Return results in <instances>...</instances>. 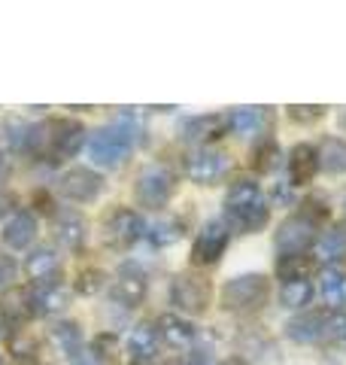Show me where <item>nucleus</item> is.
Returning <instances> with one entry per match:
<instances>
[{"label":"nucleus","instance_id":"35","mask_svg":"<svg viewBox=\"0 0 346 365\" xmlns=\"http://www.w3.org/2000/svg\"><path fill=\"white\" fill-rule=\"evenodd\" d=\"M149 237H152V244L155 247H167L173 241H179V225L173 222V220H161L152 232H149Z\"/></svg>","mask_w":346,"mask_h":365},{"label":"nucleus","instance_id":"25","mask_svg":"<svg viewBox=\"0 0 346 365\" xmlns=\"http://www.w3.org/2000/svg\"><path fill=\"white\" fill-rule=\"evenodd\" d=\"M67 307V292L58 283H40L33 292V314H58Z\"/></svg>","mask_w":346,"mask_h":365},{"label":"nucleus","instance_id":"31","mask_svg":"<svg viewBox=\"0 0 346 365\" xmlns=\"http://www.w3.org/2000/svg\"><path fill=\"white\" fill-rule=\"evenodd\" d=\"M276 165H280V146L273 140H264L252 150V168H256L258 174H271Z\"/></svg>","mask_w":346,"mask_h":365},{"label":"nucleus","instance_id":"28","mask_svg":"<svg viewBox=\"0 0 346 365\" xmlns=\"http://www.w3.org/2000/svg\"><path fill=\"white\" fill-rule=\"evenodd\" d=\"M316 244H319V256L331 259V265L346 256V232H343V228H331V232L322 235Z\"/></svg>","mask_w":346,"mask_h":365},{"label":"nucleus","instance_id":"41","mask_svg":"<svg viewBox=\"0 0 346 365\" xmlns=\"http://www.w3.org/2000/svg\"><path fill=\"white\" fill-rule=\"evenodd\" d=\"M6 174H9V162H6V158H4V155H0V182H4V180H6Z\"/></svg>","mask_w":346,"mask_h":365},{"label":"nucleus","instance_id":"37","mask_svg":"<svg viewBox=\"0 0 346 365\" xmlns=\"http://www.w3.org/2000/svg\"><path fill=\"white\" fill-rule=\"evenodd\" d=\"M13 207H16V195H9V192L0 189V216H6Z\"/></svg>","mask_w":346,"mask_h":365},{"label":"nucleus","instance_id":"22","mask_svg":"<svg viewBox=\"0 0 346 365\" xmlns=\"http://www.w3.org/2000/svg\"><path fill=\"white\" fill-rule=\"evenodd\" d=\"M49 338L52 344L67 353V356H79L83 353V332H79V326L73 323V319H61V323H55L49 329Z\"/></svg>","mask_w":346,"mask_h":365},{"label":"nucleus","instance_id":"33","mask_svg":"<svg viewBox=\"0 0 346 365\" xmlns=\"http://www.w3.org/2000/svg\"><path fill=\"white\" fill-rule=\"evenodd\" d=\"M325 110L328 107H322V104H292V107H285V116L295 125H316L325 116Z\"/></svg>","mask_w":346,"mask_h":365},{"label":"nucleus","instance_id":"15","mask_svg":"<svg viewBox=\"0 0 346 365\" xmlns=\"http://www.w3.org/2000/svg\"><path fill=\"white\" fill-rule=\"evenodd\" d=\"M325 319H328V311H304L298 314L292 323H288V338L295 344H313V341H322V332H325Z\"/></svg>","mask_w":346,"mask_h":365},{"label":"nucleus","instance_id":"18","mask_svg":"<svg viewBox=\"0 0 346 365\" xmlns=\"http://www.w3.org/2000/svg\"><path fill=\"white\" fill-rule=\"evenodd\" d=\"M319 289L325 295V302L334 304L337 311H346V265L334 262L319 274Z\"/></svg>","mask_w":346,"mask_h":365},{"label":"nucleus","instance_id":"23","mask_svg":"<svg viewBox=\"0 0 346 365\" xmlns=\"http://www.w3.org/2000/svg\"><path fill=\"white\" fill-rule=\"evenodd\" d=\"M128 350H131L134 362H152L155 353H158V335H155V329H149V326L131 329Z\"/></svg>","mask_w":346,"mask_h":365},{"label":"nucleus","instance_id":"43","mask_svg":"<svg viewBox=\"0 0 346 365\" xmlns=\"http://www.w3.org/2000/svg\"><path fill=\"white\" fill-rule=\"evenodd\" d=\"M340 128H346V110L340 113Z\"/></svg>","mask_w":346,"mask_h":365},{"label":"nucleus","instance_id":"27","mask_svg":"<svg viewBox=\"0 0 346 365\" xmlns=\"http://www.w3.org/2000/svg\"><path fill=\"white\" fill-rule=\"evenodd\" d=\"M313 299V283L310 280H292V283H283L280 287V302L285 307H304Z\"/></svg>","mask_w":346,"mask_h":365},{"label":"nucleus","instance_id":"20","mask_svg":"<svg viewBox=\"0 0 346 365\" xmlns=\"http://www.w3.org/2000/svg\"><path fill=\"white\" fill-rule=\"evenodd\" d=\"M231 128V119L228 116H201V119H189L182 125V137L189 140H216Z\"/></svg>","mask_w":346,"mask_h":365},{"label":"nucleus","instance_id":"29","mask_svg":"<svg viewBox=\"0 0 346 365\" xmlns=\"http://www.w3.org/2000/svg\"><path fill=\"white\" fill-rule=\"evenodd\" d=\"M91 356H95L100 365H115V359H119V338L112 332L95 335V341H91Z\"/></svg>","mask_w":346,"mask_h":365},{"label":"nucleus","instance_id":"8","mask_svg":"<svg viewBox=\"0 0 346 365\" xmlns=\"http://www.w3.org/2000/svg\"><path fill=\"white\" fill-rule=\"evenodd\" d=\"M231 241V228L225 222H206L201 228V235L194 237V244H192V265L194 268H206V265H216L219 259L225 256V247Z\"/></svg>","mask_w":346,"mask_h":365},{"label":"nucleus","instance_id":"24","mask_svg":"<svg viewBox=\"0 0 346 365\" xmlns=\"http://www.w3.org/2000/svg\"><path fill=\"white\" fill-rule=\"evenodd\" d=\"M319 153V168L325 174H343L346 170V140L343 137H325Z\"/></svg>","mask_w":346,"mask_h":365},{"label":"nucleus","instance_id":"14","mask_svg":"<svg viewBox=\"0 0 346 365\" xmlns=\"http://www.w3.org/2000/svg\"><path fill=\"white\" fill-rule=\"evenodd\" d=\"M155 329H158L155 335L164 341L170 350H186L192 341H194V326L189 323V319L177 317V314H161Z\"/></svg>","mask_w":346,"mask_h":365},{"label":"nucleus","instance_id":"26","mask_svg":"<svg viewBox=\"0 0 346 365\" xmlns=\"http://www.w3.org/2000/svg\"><path fill=\"white\" fill-rule=\"evenodd\" d=\"M228 119L237 134H258L264 128V122H268V107H240Z\"/></svg>","mask_w":346,"mask_h":365},{"label":"nucleus","instance_id":"39","mask_svg":"<svg viewBox=\"0 0 346 365\" xmlns=\"http://www.w3.org/2000/svg\"><path fill=\"white\" fill-rule=\"evenodd\" d=\"M33 204H40V210H46V213L52 210V201H49V195H46V192H37V195H33Z\"/></svg>","mask_w":346,"mask_h":365},{"label":"nucleus","instance_id":"17","mask_svg":"<svg viewBox=\"0 0 346 365\" xmlns=\"http://www.w3.org/2000/svg\"><path fill=\"white\" fill-rule=\"evenodd\" d=\"M33 237H37V216L28 210L13 213V220L4 225V244L13 250H25Z\"/></svg>","mask_w":346,"mask_h":365},{"label":"nucleus","instance_id":"6","mask_svg":"<svg viewBox=\"0 0 346 365\" xmlns=\"http://www.w3.org/2000/svg\"><path fill=\"white\" fill-rule=\"evenodd\" d=\"M210 299H213V287L206 277H201V274H179L170 287V302L192 317L206 314Z\"/></svg>","mask_w":346,"mask_h":365},{"label":"nucleus","instance_id":"13","mask_svg":"<svg viewBox=\"0 0 346 365\" xmlns=\"http://www.w3.org/2000/svg\"><path fill=\"white\" fill-rule=\"evenodd\" d=\"M316 170H319L316 146L295 143L292 153H288V177H292V186H307V182H313Z\"/></svg>","mask_w":346,"mask_h":365},{"label":"nucleus","instance_id":"34","mask_svg":"<svg viewBox=\"0 0 346 365\" xmlns=\"http://www.w3.org/2000/svg\"><path fill=\"white\" fill-rule=\"evenodd\" d=\"M301 216L316 228V225H322V222H328L331 210H328V204H325V201L313 195V198H307V201H304V213H301Z\"/></svg>","mask_w":346,"mask_h":365},{"label":"nucleus","instance_id":"32","mask_svg":"<svg viewBox=\"0 0 346 365\" xmlns=\"http://www.w3.org/2000/svg\"><path fill=\"white\" fill-rule=\"evenodd\" d=\"M73 287H76L79 295H95V292H100L103 287H107V274H103L100 268H85V271L76 274Z\"/></svg>","mask_w":346,"mask_h":365},{"label":"nucleus","instance_id":"16","mask_svg":"<svg viewBox=\"0 0 346 365\" xmlns=\"http://www.w3.org/2000/svg\"><path fill=\"white\" fill-rule=\"evenodd\" d=\"M55 237L64 247L79 250V247L85 244V237H88V222L76 210H61V213L55 216Z\"/></svg>","mask_w":346,"mask_h":365},{"label":"nucleus","instance_id":"21","mask_svg":"<svg viewBox=\"0 0 346 365\" xmlns=\"http://www.w3.org/2000/svg\"><path fill=\"white\" fill-rule=\"evenodd\" d=\"M316 262L313 256L307 253H285L276 259V277L283 283H292V280H310V274H313Z\"/></svg>","mask_w":346,"mask_h":365},{"label":"nucleus","instance_id":"4","mask_svg":"<svg viewBox=\"0 0 346 365\" xmlns=\"http://www.w3.org/2000/svg\"><path fill=\"white\" fill-rule=\"evenodd\" d=\"M271 299V280L264 274H240L222 287V307L231 314H256Z\"/></svg>","mask_w":346,"mask_h":365},{"label":"nucleus","instance_id":"1","mask_svg":"<svg viewBox=\"0 0 346 365\" xmlns=\"http://www.w3.org/2000/svg\"><path fill=\"white\" fill-rule=\"evenodd\" d=\"M25 140L33 155L46 158V162H64L83 150L85 128L76 119H46L37 128H28Z\"/></svg>","mask_w":346,"mask_h":365},{"label":"nucleus","instance_id":"5","mask_svg":"<svg viewBox=\"0 0 346 365\" xmlns=\"http://www.w3.org/2000/svg\"><path fill=\"white\" fill-rule=\"evenodd\" d=\"M173 189H177L173 174L161 165H146L134 180V198H137L140 207H149V210L164 207V204L170 201V195H173Z\"/></svg>","mask_w":346,"mask_h":365},{"label":"nucleus","instance_id":"3","mask_svg":"<svg viewBox=\"0 0 346 365\" xmlns=\"http://www.w3.org/2000/svg\"><path fill=\"white\" fill-rule=\"evenodd\" d=\"M134 150V128L125 119L103 125L88 137V158L100 168H119Z\"/></svg>","mask_w":346,"mask_h":365},{"label":"nucleus","instance_id":"42","mask_svg":"<svg viewBox=\"0 0 346 365\" xmlns=\"http://www.w3.org/2000/svg\"><path fill=\"white\" fill-rule=\"evenodd\" d=\"M222 365H249L246 359H240V356H231V359H225Z\"/></svg>","mask_w":346,"mask_h":365},{"label":"nucleus","instance_id":"11","mask_svg":"<svg viewBox=\"0 0 346 365\" xmlns=\"http://www.w3.org/2000/svg\"><path fill=\"white\" fill-rule=\"evenodd\" d=\"M225 168H228V158L225 153H216V150H194L186 158V174L192 182L198 186H213L225 177Z\"/></svg>","mask_w":346,"mask_h":365},{"label":"nucleus","instance_id":"19","mask_svg":"<svg viewBox=\"0 0 346 365\" xmlns=\"http://www.w3.org/2000/svg\"><path fill=\"white\" fill-rule=\"evenodd\" d=\"M58 268H61V259H58L55 250H49V247L33 250V253L28 256V262H25V274L37 283H52Z\"/></svg>","mask_w":346,"mask_h":365},{"label":"nucleus","instance_id":"36","mask_svg":"<svg viewBox=\"0 0 346 365\" xmlns=\"http://www.w3.org/2000/svg\"><path fill=\"white\" fill-rule=\"evenodd\" d=\"M16 280V262L0 253V287H6V283Z\"/></svg>","mask_w":346,"mask_h":365},{"label":"nucleus","instance_id":"12","mask_svg":"<svg viewBox=\"0 0 346 365\" xmlns=\"http://www.w3.org/2000/svg\"><path fill=\"white\" fill-rule=\"evenodd\" d=\"M310 244H316V232L304 216H288L280 222V232H276V250L285 253H304Z\"/></svg>","mask_w":346,"mask_h":365},{"label":"nucleus","instance_id":"40","mask_svg":"<svg viewBox=\"0 0 346 365\" xmlns=\"http://www.w3.org/2000/svg\"><path fill=\"white\" fill-rule=\"evenodd\" d=\"M73 365H100L91 353H79V356H73Z\"/></svg>","mask_w":346,"mask_h":365},{"label":"nucleus","instance_id":"30","mask_svg":"<svg viewBox=\"0 0 346 365\" xmlns=\"http://www.w3.org/2000/svg\"><path fill=\"white\" fill-rule=\"evenodd\" d=\"M322 341H328V344L337 350H346V311H328Z\"/></svg>","mask_w":346,"mask_h":365},{"label":"nucleus","instance_id":"38","mask_svg":"<svg viewBox=\"0 0 346 365\" xmlns=\"http://www.w3.org/2000/svg\"><path fill=\"white\" fill-rule=\"evenodd\" d=\"M164 365H204V362H201V356H192V353H186V356H173Z\"/></svg>","mask_w":346,"mask_h":365},{"label":"nucleus","instance_id":"10","mask_svg":"<svg viewBox=\"0 0 346 365\" xmlns=\"http://www.w3.org/2000/svg\"><path fill=\"white\" fill-rule=\"evenodd\" d=\"M103 192V177L91 168H70L61 177V195L79 201V204H91Z\"/></svg>","mask_w":346,"mask_h":365},{"label":"nucleus","instance_id":"9","mask_svg":"<svg viewBox=\"0 0 346 365\" xmlns=\"http://www.w3.org/2000/svg\"><path fill=\"white\" fill-rule=\"evenodd\" d=\"M110 299L125 304V307L143 304V299H146V274H143V268L125 262V265L119 268V274H115L112 287H110Z\"/></svg>","mask_w":346,"mask_h":365},{"label":"nucleus","instance_id":"2","mask_svg":"<svg viewBox=\"0 0 346 365\" xmlns=\"http://www.w3.org/2000/svg\"><path fill=\"white\" fill-rule=\"evenodd\" d=\"M225 216L228 225L237 228L240 235H252L268 225V204H264L261 186L256 180H237L225 195Z\"/></svg>","mask_w":346,"mask_h":365},{"label":"nucleus","instance_id":"7","mask_svg":"<svg viewBox=\"0 0 346 365\" xmlns=\"http://www.w3.org/2000/svg\"><path fill=\"white\" fill-rule=\"evenodd\" d=\"M146 235V222L131 207H119L103 220V241L112 250H131Z\"/></svg>","mask_w":346,"mask_h":365}]
</instances>
